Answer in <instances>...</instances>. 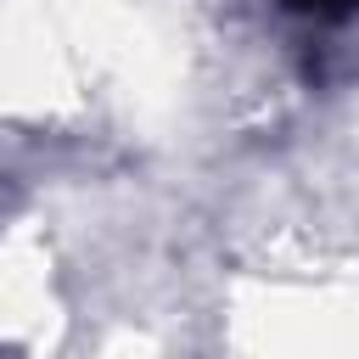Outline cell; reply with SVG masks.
Masks as SVG:
<instances>
[{
    "label": "cell",
    "instance_id": "6da1fadb",
    "mask_svg": "<svg viewBox=\"0 0 359 359\" xmlns=\"http://www.w3.org/2000/svg\"><path fill=\"white\" fill-rule=\"evenodd\" d=\"M286 6H297V11H314V17H337V11H353L359 0H286Z\"/></svg>",
    "mask_w": 359,
    "mask_h": 359
}]
</instances>
